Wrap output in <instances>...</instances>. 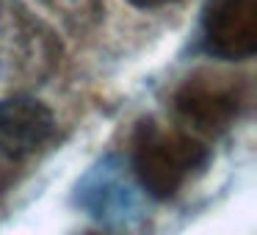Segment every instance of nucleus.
<instances>
[{
    "label": "nucleus",
    "mask_w": 257,
    "mask_h": 235,
    "mask_svg": "<svg viewBox=\"0 0 257 235\" xmlns=\"http://www.w3.org/2000/svg\"><path fill=\"white\" fill-rule=\"evenodd\" d=\"M64 47L56 31L23 0H0V86H42L58 72Z\"/></svg>",
    "instance_id": "f257e3e1"
},
{
    "label": "nucleus",
    "mask_w": 257,
    "mask_h": 235,
    "mask_svg": "<svg viewBox=\"0 0 257 235\" xmlns=\"http://www.w3.org/2000/svg\"><path fill=\"white\" fill-rule=\"evenodd\" d=\"M202 45L224 61H246L257 50V0H207Z\"/></svg>",
    "instance_id": "39448f33"
},
{
    "label": "nucleus",
    "mask_w": 257,
    "mask_h": 235,
    "mask_svg": "<svg viewBox=\"0 0 257 235\" xmlns=\"http://www.w3.org/2000/svg\"><path fill=\"white\" fill-rule=\"evenodd\" d=\"M246 102V89L238 78L202 69L180 83L174 91V111L188 133L218 136L235 125Z\"/></svg>",
    "instance_id": "7ed1b4c3"
},
{
    "label": "nucleus",
    "mask_w": 257,
    "mask_h": 235,
    "mask_svg": "<svg viewBox=\"0 0 257 235\" xmlns=\"http://www.w3.org/2000/svg\"><path fill=\"white\" fill-rule=\"evenodd\" d=\"M56 139L53 111L28 94L0 100V191L14 183V174Z\"/></svg>",
    "instance_id": "20e7f679"
},
{
    "label": "nucleus",
    "mask_w": 257,
    "mask_h": 235,
    "mask_svg": "<svg viewBox=\"0 0 257 235\" xmlns=\"http://www.w3.org/2000/svg\"><path fill=\"white\" fill-rule=\"evenodd\" d=\"M205 141L185 128H166L152 119L139 125L133 139V174L152 199H172L207 163Z\"/></svg>",
    "instance_id": "f03ea898"
},
{
    "label": "nucleus",
    "mask_w": 257,
    "mask_h": 235,
    "mask_svg": "<svg viewBox=\"0 0 257 235\" xmlns=\"http://www.w3.org/2000/svg\"><path fill=\"white\" fill-rule=\"evenodd\" d=\"M86 235H102V232H86Z\"/></svg>",
    "instance_id": "6e6552de"
},
{
    "label": "nucleus",
    "mask_w": 257,
    "mask_h": 235,
    "mask_svg": "<svg viewBox=\"0 0 257 235\" xmlns=\"http://www.w3.org/2000/svg\"><path fill=\"white\" fill-rule=\"evenodd\" d=\"M127 3L136 9H161V6H169V3H177V0H127Z\"/></svg>",
    "instance_id": "0eeeda50"
},
{
    "label": "nucleus",
    "mask_w": 257,
    "mask_h": 235,
    "mask_svg": "<svg viewBox=\"0 0 257 235\" xmlns=\"http://www.w3.org/2000/svg\"><path fill=\"white\" fill-rule=\"evenodd\" d=\"M42 6L69 31V34H89L102 23L105 0H39Z\"/></svg>",
    "instance_id": "423d86ee"
}]
</instances>
